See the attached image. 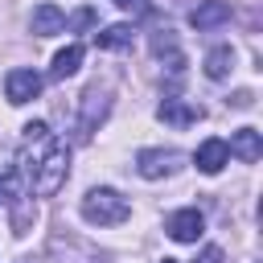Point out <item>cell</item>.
Returning a JSON list of instances; mask_svg holds the SVG:
<instances>
[{"label":"cell","instance_id":"1","mask_svg":"<svg viewBox=\"0 0 263 263\" xmlns=\"http://www.w3.org/2000/svg\"><path fill=\"white\" fill-rule=\"evenodd\" d=\"M21 132H25V152L16 156V168H21L25 185H29L37 197H53V193L66 185V177H70V148H66V140H58V136L49 132V123H41V119L25 123Z\"/></svg>","mask_w":263,"mask_h":263},{"label":"cell","instance_id":"2","mask_svg":"<svg viewBox=\"0 0 263 263\" xmlns=\"http://www.w3.org/2000/svg\"><path fill=\"white\" fill-rule=\"evenodd\" d=\"M78 214H82L90 226H119V222H127V218H132V201H127L123 193H115V189L99 185V189H86V197H82Z\"/></svg>","mask_w":263,"mask_h":263},{"label":"cell","instance_id":"3","mask_svg":"<svg viewBox=\"0 0 263 263\" xmlns=\"http://www.w3.org/2000/svg\"><path fill=\"white\" fill-rule=\"evenodd\" d=\"M111 111V82H90L82 90V111H78V140H90L95 127Z\"/></svg>","mask_w":263,"mask_h":263},{"label":"cell","instance_id":"4","mask_svg":"<svg viewBox=\"0 0 263 263\" xmlns=\"http://www.w3.org/2000/svg\"><path fill=\"white\" fill-rule=\"evenodd\" d=\"M181 164H185V152H177V148H144V152L136 156V173H140L144 181L173 177Z\"/></svg>","mask_w":263,"mask_h":263},{"label":"cell","instance_id":"5","mask_svg":"<svg viewBox=\"0 0 263 263\" xmlns=\"http://www.w3.org/2000/svg\"><path fill=\"white\" fill-rule=\"evenodd\" d=\"M4 95H8L12 107L37 99V95H41V74H37V70H25V66H21V70H8V78H4Z\"/></svg>","mask_w":263,"mask_h":263},{"label":"cell","instance_id":"6","mask_svg":"<svg viewBox=\"0 0 263 263\" xmlns=\"http://www.w3.org/2000/svg\"><path fill=\"white\" fill-rule=\"evenodd\" d=\"M164 230H168V238H177V242H197L201 238V230H205V218H201V210H177V214H168V222H164Z\"/></svg>","mask_w":263,"mask_h":263},{"label":"cell","instance_id":"7","mask_svg":"<svg viewBox=\"0 0 263 263\" xmlns=\"http://www.w3.org/2000/svg\"><path fill=\"white\" fill-rule=\"evenodd\" d=\"M193 164H197V168H201L205 177L222 173V168L230 164V148H226V140H218V136L201 140V144H197V152H193Z\"/></svg>","mask_w":263,"mask_h":263},{"label":"cell","instance_id":"8","mask_svg":"<svg viewBox=\"0 0 263 263\" xmlns=\"http://www.w3.org/2000/svg\"><path fill=\"white\" fill-rule=\"evenodd\" d=\"M226 21H230V0H201V4L189 12V25H193L197 33L218 29V25H226Z\"/></svg>","mask_w":263,"mask_h":263},{"label":"cell","instance_id":"9","mask_svg":"<svg viewBox=\"0 0 263 263\" xmlns=\"http://www.w3.org/2000/svg\"><path fill=\"white\" fill-rule=\"evenodd\" d=\"M156 119L168 123V127H189V123L201 119V107H193V103H185V99H164V103L156 107Z\"/></svg>","mask_w":263,"mask_h":263},{"label":"cell","instance_id":"10","mask_svg":"<svg viewBox=\"0 0 263 263\" xmlns=\"http://www.w3.org/2000/svg\"><path fill=\"white\" fill-rule=\"evenodd\" d=\"M29 29L37 33V37H53V33H62L66 29V12L58 8V4H37L33 8V16H29Z\"/></svg>","mask_w":263,"mask_h":263},{"label":"cell","instance_id":"11","mask_svg":"<svg viewBox=\"0 0 263 263\" xmlns=\"http://www.w3.org/2000/svg\"><path fill=\"white\" fill-rule=\"evenodd\" d=\"M230 156H238V160H247V164H255L259 156H263V136L255 132V127H238L234 136H230Z\"/></svg>","mask_w":263,"mask_h":263},{"label":"cell","instance_id":"12","mask_svg":"<svg viewBox=\"0 0 263 263\" xmlns=\"http://www.w3.org/2000/svg\"><path fill=\"white\" fill-rule=\"evenodd\" d=\"M78 66H82V45L74 41V45H66V49H58L53 53V66H49V78H70V74H78Z\"/></svg>","mask_w":263,"mask_h":263},{"label":"cell","instance_id":"13","mask_svg":"<svg viewBox=\"0 0 263 263\" xmlns=\"http://www.w3.org/2000/svg\"><path fill=\"white\" fill-rule=\"evenodd\" d=\"M201 70H205V78L222 82V78L234 70V49H230V45H214V49L205 53V66H201Z\"/></svg>","mask_w":263,"mask_h":263},{"label":"cell","instance_id":"14","mask_svg":"<svg viewBox=\"0 0 263 263\" xmlns=\"http://www.w3.org/2000/svg\"><path fill=\"white\" fill-rule=\"evenodd\" d=\"M132 41H136L132 25H107L103 33H95V45L99 49H132Z\"/></svg>","mask_w":263,"mask_h":263},{"label":"cell","instance_id":"15","mask_svg":"<svg viewBox=\"0 0 263 263\" xmlns=\"http://www.w3.org/2000/svg\"><path fill=\"white\" fill-rule=\"evenodd\" d=\"M70 25H74V29H90V25H95V12H90V8H78V12L70 16Z\"/></svg>","mask_w":263,"mask_h":263},{"label":"cell","instance_id":"16","mask_svg":"<svg viewBox=\"0 0 263 263\" xmlns=\"http://www.w3.org/2000/svg\"><path fill=\"white\" fill-rule=\"evenodd\" d=\"M197 263H226V255H222V247H205L197 255Z\"/></svg>","mask_w":263,"mask_h":263},{"label":"cell","instance_id":"17","mask_svg":"<svg viewBox=\"0 0 263 263\" xmlns=\"http://www.w3.org/2000/svg\"><path fill=\"white\" fill-rule=\"evenodd\" d=\"M115 4H119V8H132V4H136V0H115Z\"/></svg>","mask_w":263,"mask_h":263},{"label":"cell","instance_id":"18","mask_svg":"<svg viewBox=\"0 0 263 263\" xmlns=\"http://www.w3.org/2000/svg\"><path fill=\"white\" fill-rule=\"evenodd\" d=\"M160 263H181V259H160Z\"/></svg>","mask_w":263,"mask_h":263}]
</instances>
